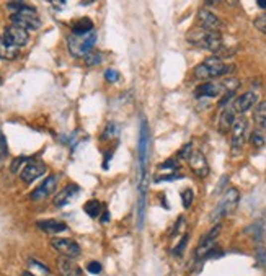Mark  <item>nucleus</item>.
<instances>
[{"instance_id": "obj_17", "label": "nucleus", "mask_w": 266, "mask_h": 276, "mask_svg": "<svg viewBox=\"0 0 266 276\" xmlns=\"http://www.w3.org/2000/svg\"><path fill=\"white\" fill-rule=\"evenodd\" d=\"M38 227L43 230V232L48 234H59L64 232L67 229V226L62 221H58V219H46V221H39Z\"/></svg>"}, {"instance_id": "obj_16", "label": "nucleus", "mask_w": 266, "mask_h": 276, "mask_svg": "<svg viewBox=\"0 0 266 276\" xmlns=\"http://www.w3.org/2000/svg\"><path fill=\"white\" fill-rule=\"evenodd\" d=\"M220 93H224L222 83H214V82H206L196 88L195 95L198 98H214L219 97Z\"/></svg>"}, {"instance_id": "obj_32", "label": "nucleus", "mask_w": 266, "mask_h": 276, "mask_svg": "<svg viewBox=\"0 0 266 276\" xmlns=\"http://www.w3.org/2000/svg\"><path fill=\"white\" fill-rule=\"evenodd\" d=\"M118 134V126L115 125V123H110L108 126H106L105 133H103V139H108V138H113Z\"/></svg>"}, {"instance_id": "obj_13", "label": "nucleus", "mask_w": 266, "mask_h": 276, "mask_svg": "<svg viewBox=\"0 0 266 276\" xmlns=\"http://www.w3.org/2000/svg\"><path fill=\"white\" fill-rule=\"evenodd\" d=\"M56 188H58V175H49L44 182L39 185V187L31 193L33 201H41L44 198H48L51 193H54Z\"/></svg>"}, {"instance_id": "obj_28", "label": "nucleus", "mask_w": 266, "mask_h": 276, "mask_svg": "<svg viewBox=\"0 0 266 276\" xmlns=\"http://www.w3.org/2000/svg\"><path fill=\"white\" fill-rule=\"evenodd\" d=\"M255 257H257V263L260 265V267L266 270V249H265V247H258L257 255H255Z\"/></svg>"}, {"instance_id": "obj_5", "label": "nucleus", "mask_w": 266, "mask_h": 276, "mask_svg": "<svg viewBox=\"0 0 266 276\" xmlns=\"http://www.w3.org/2000/svg\"><path fill=\"white\" fill-rule=\"evenodd\" d=\"M10 20H12V23L15 26L23 28V30H26V31L28 30H38V28L41 26V20H39L36 10L28 7V5H25L20 12L13 13L12 16H10Z\"/></svg>"}, {"instance_id": "obj_27", "label": "nucleus", "mask_w": 266, "mask_h": 276, "mask_svg": "<svg viewBox=\"0 0 266 276\" xmlns=\"http://www.w3.org/2000/svg\"><path fill=\"white\" fill-rule=\"evenodd\" d=\"M193 198H195L193 190H191V188H186V190L183 191V193H182L183 206H185V207H190V206H191V203H193Z\"/></svg>"}, {"instance_id": "obj_35", "label": "nucleus", "mask_w": 266, "mask_h": 276, "mask_svg": "<svg viewBox=\"0 0 266 276\" xmlns=\"http://www.w3.org/2000/svg\"><path fill=\"white\" fill-rule=\"evenodd\" d=\"M191 149H193V145H191V144H186L185 147L178 152V157H180V159H186V160H188L190 155H191V152H193Z\"/></svg>"}, {"instance_id": "obj_22", "label": "nucleus", "mask_w": 266, "mask_h": 276, "mask_svg": "<svg viewBox=\"0 0 266 276\" xmlns=\"http://www.w3.org/2000/svg\"><path fill=\"white\" fill-rule=\"evenodd\" d=\"M83 211L88 214L90 217H98L100 212H101V203L97 200H92V201H87L83 206Z\"/></svg>"}, {"instance_id": "obj_21", "label": "nucleus", "mask_w": 266, "mask_h": 276, "mask_svg": "<svg viewBox=\"0 0 266 276\" xmlns=\"http://www.w3.org/2000/svg\"><path fill=\"white\" fill-rule=\"evenodd\" d=\"M90 31H93V23L90 18H80L72 25V33H75V35H85Z\"/></svg>"}, {"instance_id": "obj_29", "label": "nucleus", "mask_w": 266, "mask_h": 276, "mask_svg": "<svg viewBox=\"0 0 266 276\" xmlns=\"http://www.w3.org/2000/svg\"><path fill=\"white\" fill-rule=\"evenodd\" d=\"M105 78H106V82L115 83V82L120 80V72H118L116 69H106L105 70Z\"/></svg>"}, {"instance_id": "obj_2", "label": "nucleus", "mask_w": 266, "mask_h": 276, "mask_svg": "<svg viewBox=\"0 0 266 276\" xmlns=\"http://www.w3.org/2000/svg\"><path fill=\"white\" fill-rule=\"evenodd\" d=\"M95 43H97V33L90 31L85 33V35H72L67 38V48H69V53L73 58H85L90 51H93Z\"/></svg>"}, {"instance_id": "obj_3", "label": "nucleus", "mask_w": 266, "mask_h": 276, "mask_svg": "<svg viewBox=\"0 0 266 276\" xmlns=\"http://www.w3.org/2000/svg\"><path fill=\"white\" fill-rule=\"evenodd\" d=\"M230 69L222 63L219 58H207L200 66L195 67V77L201 80H209V78H216L219 75H224Z\"/></svg>"}, {"instance_id": "obj_15", "label": "nucleus", "mask_w": 266, "mask_h": 276, "mask_svg": "<svg viewBox=\"0 0 266 276\" xmlns=\"http://www.w3.org/2000/svg\"><path fill=\"white\" fill-rule=\"evenodd\" d=\"M78 191H80V188H78V185H67V187H64L58 195H56L54 198V206L56 207H62L66 205H69V203L75 198V196L78 195Z\"/></svg>"}, {"instance_id": "obj_18", "label": "nucleus", "mask_w": 266, "mask_h": 276, "mask_svg": "<svg viewBox=\"0 0 266 276\" xmlns=\"http://www.w3.org/2000/svg\"><path fill=\"white\" fill-rule=\"evenodd\" d=\"M59 270L62 276H82V270L70 258H59Z\"/></svg>"}, {"instance_id": "obj_23", "label": "nucleus", "mask_w": 266, "mask_h": 276, "mask_svg": "<svg viewBox=\"0 0 266 276\" xmlns=\"http://www.w3.org/2000/svg\"><path fill=\"white\" fill-rule=\"evenodd\" d=\"M253 118H255V121H257V125L260 128H265L266 126V101H262V103L257 106Z\"/></svg>"}, {"instance_id": "obj_25", "label": "nucleus", "mask_w": 266, "mask_h": 276, "mask_svg": "<svg viewBox=\"0 0 266 276\" xmlns=\"http://www.w3.org/2000/svg\"><path fill=\"white\" fill-rule=\"evenodd\" d=\"M250 142H252L253 147H257V149L263 147V145H265V136H263V133L262 131H253L252 136H250Z\"/></svg>"}, {"instance_id": "obj_11", "label": "nucleus", "mask_w": 266, "mask_h": 276, "mask_svg": "<svg viewBox=\"0 0 266 276\" xmlns=\"http://www.w3.org/2000/svg\"><path fill=\"white\" fill-rule=\"evenodd\" d=\"M258 101V95L255 92H245L240 97H237L234 100V103H232V110L235 111V113H247L248 110H252L255 105H257Z\"/></svg>"}, {"instance_id": "obj_12", "label": "nucleus", "mask_w": 266, "mask_h": 276, "mask_svg": "<svg viewBox=\"0 0 266 276\" xmlns=\"http://www.w3.org/2000/svg\"><path fill=\"white\" fill-rule=\"evenodd\" d=\"M188 162H190L191 170H193L198 177L204 178V177L209 175V163L206 160L204 154H201L200 150H193V152H191Z\"/></svg>"}, {"instance_id": "obj_1", "label": "nucleus", "mask_w": 266, "mask_h": 276, "mask_svg": "<svg viewBox=\"0 0 266 276\" xmlns=\"http://www.w3.org/2000/svg\"><path fill=\"white\" fill-rule=\"evenodd\" d=\"M188 41L196 48L211 51V53H217L219 49H222V36L219 33L206 31L201 30V28H195L188 33Z\"/></svg>"}, {"instance_id": "obj_19", "label": "nucleus", "mask_w": 266, "mask_h": 276, "mask_svg": "<svg viewBox=\"0 0 266 276\" xmlns=\"http://www.w3.org/2000/svg\"><path fill=\"white\" fill-rule=\"evenodd\" d=\"M235 123V111L232 108H227L222 111V115L219 118V131L220 133H227L229 129H232Z\"/></svg>"}, {"instance_id": "obj_41", "label": "nucleus", "mask_w": 266, "mask_h": 276, "mask_svg": "<svg viewBox=\"0 0 266 276\" xmlns=\"http://www.w3.org/2000/svg\"><path fill=\"white\" fill-rule=\"evenodd\" d=\"M23 276H35V275H33V273H30V272H26V273H25Z\"/></svg>"}, {"instance_id": "obj_20", "label": "nucleus", "mask_w": 266, "mask_h": 276, "mask_svg": "<svg viewBox=\"0 0 266 276\" xmlns=\"http://www.w3.org/2000/svg\"><path fill=\"white\" fill-rule=\"evenodd\" d=\"M18 56V48L12 46L10 43H7L3 39V36H0V58L5 61H12Z\"/></svg>"}, {"instance_id": "obj_38", "label": "nucleus", "mask_w": 266, "mask_h": 276, "mask_svg": "<svg viewBox=\"0 0 266 276\" xmlns=\"http://www.w3.org/2000/svg\"><path fill=\"white\" fill-rule=\"evenodd\" d=\"M257 5H258V7L262 8V10H266V0H258Z\"/></svg>"}, {"instance_id": "obj_4", "label": "nucleus", "mask_w": 266, "mask_h": 276, "mask_svg": "<svg viewBox=\"0 0 266 276\" xmlns=\"http://www.w3.org/2000/svg\"><path fill=\"white\" fill-rule=\"evenodd\" d=\"M239 200H240L239 190L230 188V190L225 191V195L222 196V200L219 201V205L214 207V211L211 212V221L217 222L219 219H222L225 216H229L230 212H234L237 205H239Z\"/></svg>"}, {"instance_id": "obj_37", "label": "nucleus", "mask_w": 266, "mask_h": 276, "mask_svg": "<svg viewBox=\"0 0 266 276\" xmlns=\"http://www.w3.org/2000/svg\"><path fill=\"white\" fill-rule=\"evenodd\" d=\"M162 168V170H175L177 168V163H175V160H167V162H163L158 165Z\"/></svg>"}, {"instance_id": "obj_33", "label": "nucleus", "mask_w": 266, "mask_h": 276, "mask_svg": "<svg viewBox=\"0 0 266 276\" xmlns=\"http://www.w3.org/2000/svg\"><path fill=\"white\" fill-rule=\"evenodd\" d=\"M186 244H188V234H185L183 235V237H182V240H180V244H178V247H177V249H175L173 250V253H175V255H182V253L185 252V249H186Z\"/></svg>"}, {"instance_id": "obj_14", "label": "nucleus", "mask_w": 266, "mask_h": 276, "mask_svg": "<svg viewBox=\"0 0 266 276\" xmlns=\"http://www.w3.org/2000/svg\"><path fill=\"white\" fill-rule=\"evenodd\" d=\"M44 172H46V165H44L43 162H39V160H33V162L26 163V165L23 167V170H21L20 177H21L23 182L31 183V182H35L36 178L44 175Z\"/></svg>"}, {"instance_id": "obj_9", "label": "nucleus", "mask_w": 266, "mask_h": 276, "mask_svg": "<svg viewBox=\"0 0 266 276\" xmlns=\"http://www.w3.org/2000/svg\"><path fill=\"white\" fill-rule=\"evenodd\" d=\"M3 39L15 48H21L28 43L30 36H28V31L23 30V28L15 26V25H8L3 31Z\"/></svg>"}, {"instance_id": "obj_24", "label": "nucleus", "mask_w": 266, "mask_h": 276, "mask_svg": "<svg viewBox=\"0 0 266 276\" xmlns=\"http://www.w3.org/2000/svg\"><path fill=\"white\" fill-rule=\"evenodd\" d=\"M85 64L87 66H97L101 64V59H103V56H101L100 51H90V53L85 56Z\"/></svg>"}, {"instance_id": "obj_8", "label": "nucleus", "mask_w": 266, "mask_h": 276, "mask_svg": "<svg viewBox=\"0 0 266 276\" xmlns=\"http://www.w3.org/2000/svg\"><path fill=\"white\" fill-rule=\"evenodd\" d=\"M220 229H222V226H220V224H217V226H214V227L204 235V237L201 239L200 245H198V249H196V252H195V255H196L198 258H204V257H207L209 253H211V252L214 250V245H216V239L219 237Z\"/></svg>"}, {"instance_id": "obj_10", "label": "nucleus", "mask_w": 266, "mask_h": 276, "mask_svg": "<svg viewBox=\"0 0 266 276\" xmlns=\"http://www.w3.org/2000/svg\"><path fill=\"white\" fill-rule=\"evenodd\" d=\"M247 129H248V121L245 118H239L235 120L234 126H232V136H230V145L234 150H239L243 142H245V136H247Z\"/></svg>"}, {"instance_id": "obj_7", "label": "nucleus", "mask_w": 266, "mask_h": 276, "mask_svg": "<svg viewBox=\"0 0 266 276\" xmlns=\"http://www.w3.org/2000/svg\"><path fill=\"white\" fill-rule=\"evenodd\" d=\"M51 245H53V249L56 252H59L66 258H70V260L80 255V245L72 239H62V237L53 239L51 240Z\"/></svg>"}, {"instance_id": "obj_34", "label": "nucleus", "mask_w": 266, "mask_h": 276, "mask_svg": "<svg viewBox=\"0 0 266 276\" xmlns=\"http://www.w3.org/2000/svg\"><path fill=\"white\" fill-rule=\"evenodd\" d=\"M87 272H90L92 275H100L101 273V265L98 262H90L87 265Z\"/></svg>"}, {"instance_id": "obj_6", "label": "nucleus", "mask_w": 266, "mask_h": 276, "mask_svg": "<svg viewBox=\"0 0 266 276\" xmlns=\"http://www.w3.org/2000/svg\"><path fill=\"white\" fill-rule=\"evenodd\" d=\"M198 23H200L201 30L212 31V33H219L224 28L222 20L207 8H201L200 12H198Z\"/></svg>"}, {"instance_id": "obj_31", "label": "nucleus", "mask_w": 266, "mask_h": 276, "mask_svg": "<svg viewBox=\"0 0 266 276\" xmlns=\"http://www.w3.org/2000/svg\"><path fill=\"white\" fill-rule=\"evenodd\" d=\"M30 267H31V270H38V272L41 273V275H44V276L49 275V268L44 267V265H41V263L36 262V260H31L30 262Z\"/></svg>"}, {"instance_id": "obj_39", "label": "nucleus", "mask_w": 266, "mask_h": 276, "mask_svg": "<svg viewBox=\"0 0 266 276\" xmlns=\"http://www.w3.org/2000/svg\"><path fill=\"white\" fill-rule=\"evenodd\" d=\"M51 3H53L56 8H62L66 5V2H51Z\"/></svg>"}, {"instance_id": "obj_30", "label": "nucleus", "mask_w": 266, "mask_h": 276, "mask_svg": "<svg viewBox=\"0 0 266 276\" xmlns=\"http://www.w3.org/2000/svg\"><path fill=\"white\" fill-rule=\"evenodd\" d=\"M8 154V147H7V140H5V136L3 133L0 131V160L5 159Z\"/></svg>"}, {"instance_id": "obj_40", "label": "nucleus", "mask_w": 266, "mask_h": 276, "mask_svg": "<svg viewBox=\"0 0 266 276\" xmlns=\"http://www.w3.org/2000/svg\"><path fill=\"white\" fill-rule=\"evenodd\" d=\"M108 219H110V214L105 211V214H103V217H101V222H108Z\"/></svg>"}, {"instance_id": "obj_26", "label": "nucleus", "mask_w": 266, "mask_h": 276, "mask_svg": "<svg viewBox=\"0 0 266 276\" xmlns=\"http://www.w3.org/2000/svg\"><path fill=\"white\" fill-rule=\"evenodd\" d=\"M253 25H255V28H257L258 31H262V33H265V35H266V12L262 13V15H258L257 18L253 20Z\"/></svg>"}, {"instance_id": "obj_36", "label": "nucleus", "mask_w": 266, "mask_h": 276, "mask_svg": "<svg viewBox=\"0 0 266 276\" xmlns=\"http://www.w3.org/2000/svg\"><path fill=\"white\" fill-rule=\"evenodd\" d=\"M183 224H185V217H183V216H180V217H178V221L175 222V227H173L172 230H170V232H172L170 235H172V237H173V235H177V234H178V230H180V227H182Z\"/></svg>"}]
</instances>
